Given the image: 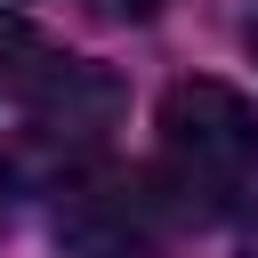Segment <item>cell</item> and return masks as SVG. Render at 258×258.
Wrapping results in <instances>:
<instances>
[{"instance_id":"2","label":"cell","mask_w":258,"mask_h":258,"mask_svg":"<svg viewBox=\"0 0 258 258\" xmlns=\"http://www.w3.org/2000/svg\"><path fill=\"white\" fill-rule=\"evenodd\" d=\"M73 73V56L16 8H0V105H40L56 81Z\"/></svg>"},{"instance_id":"5","label":"cell","mask_w":258,"mask_h":258,"mask_svg":"<svg viewBox=\"0 0 258 258\" xmlns=\"http://www.w3.org/2000/svg\"><path fill=\"white\" fill-rule=\"evenodd\" d=\"M250 258H258V242H250Z\"/></svg>"},{"instance_id":"4","label":"cell","mask_w":258,"mask_h":258,"mask_svg":"<svg viewBox=\"0 0 258 258\" xmlns=\"http://www.w3.org/2000/svg\"><path fill=\"white\" fill-rule=\"evenodd\" d=\"M250 48H258V32H250Z\"/></svg>"},{"instance_id":"1","label":"cell","mask_w":258,"mask_h":258,"mask_svg":"<svg viewBox=\"0 0 258 258\" xmlns=\"http://www.w3.org/2000/svg\"><path fill=\"white\" fill-rule=\"evenodd\" d=\"M258 177V105L226 81H177L161 97V161L153 185L185 218H218Z\"/></svg>"},{"instance_id":"3","label":"cell","mask_w":258,"mask_h":258,"mask_svg":"<svg viewBox=\"0 0 258 258\" xmlns=\"http://www.w3.org/2000/svg\"><path fill=\"white\" fill-rule=\"evenodd\" d=\"M0 218H8V169H0Z\"/></svg>"}]
</instances>
